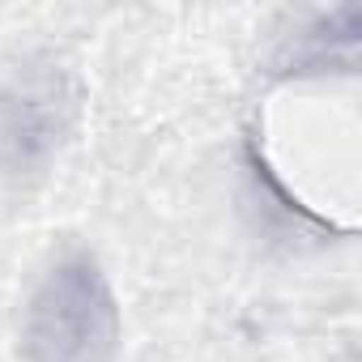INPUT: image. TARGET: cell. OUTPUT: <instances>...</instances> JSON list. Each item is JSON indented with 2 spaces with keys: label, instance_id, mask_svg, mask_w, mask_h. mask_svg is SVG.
<instances>
[{
  "label": "cell",
  "instance_id": "cell-1",
  "mask_svg": "<svg viewBox=\"0 0 362 362\" xmlns=\"http://www.w3.org/2000/svg\"><path fill=\"white\" fill-rule=\"evenodd\" d=\"M22 345L26 362H115L119 311L90 256H69L39 281Z\"/></svg>",
  "mask_w": 362,
  "mask_h": 362
}]
</instances>
